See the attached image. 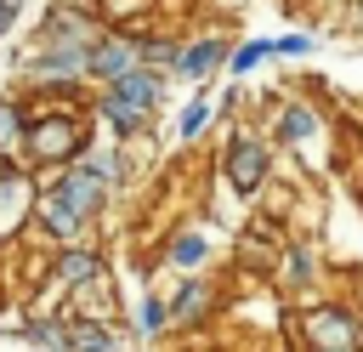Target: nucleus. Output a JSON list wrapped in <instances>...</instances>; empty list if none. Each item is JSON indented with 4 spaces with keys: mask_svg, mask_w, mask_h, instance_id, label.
Instances as JSON below:
<instances>
[{
    "mask_svg": "<svg viewBox=\"0 0 363 352\" xmlns=\"http://www.w3.org/2000/svg\"><path fill=\"white\" fill-rule=\"evenodd\" d=\"M23 131H28L23 108H17L11 97H0V148H23Z\"/></svg>",
    "mask_w": 363,
    "mask_h": 352,
    "instance_id": "15",
    "label": "nucleus"
},
{
    "mask_svg": "<svg viewBox=\"0 0 363 352\" xmlns=\"http://www.w3.org/2000/svg\"><path fill=\"white\" fill-rule=\"evenodd\" d=\"M85 45L91 40L45 34V51L28 62V79H40V85H74V79H85Z\"/></svg>",
    "mask_w": 363,
    "mask_h": 352,
    "instance_id": "1",
    "label": "nucleus"
},
{
    "mask_svg": "<svg viewBox=\"0 0 363 352\" xmlns=\"http://www.w3.org/2000/svg\"><path fill=\"white\" fill-rule=\"evenodd\" d=\"M221 62H227V40L221 34H199V40H187L176 51V74H187V79H210Z\"/></svg>",
    "mask_w": 363,
    "mask_h": 352,
    "instance_id": "7",
    "label": "nucleus"
},
{
    "mask_svg": "<svg viewBox=\"0 0 363 352\" xmlns=\"http://www.w3.org/2000/svg\"><path fill=\"white\" fill-rule=\"evenodd\" d=\"M289 278H295V284L312 278V250H289Z\"/></svg>",
    "mask_w": 363,
    "mask_h": 352,
    "instance_id": "20",
    "label": "nucleus"
},
{
    "mask_svg": "<svg viewBox=\"0 0 363 352\" xmlns=\"http://www.w3.org/2000/svg\"><path fill=\"white\" fill-rule=\"evenodd\" d=\"M96 114H102V125H108L113 136H136V131H142V114H130V108H119V102H108V97H96Z\"/></svg>",
    "mask_w": 363,
    "mask_h": 352,
    "instance_id": "14",
    "label": "nucleus"
},
{
    "mask_svg": "<svg viewBox=\"0 0 363 352\" xmlns=\"http://www.w3.org/2000/svg\"><path fill=\"white\" fill-rule=\"evenodd\" d=\"M102 273H108V267H102V255H96V250H85V244H74V238H68V250L57 255V284H62V290H85V284H91V278H102Z\"/></svg>",
    "mask_w": 363,
    "mask_h": 352,
    "instance_id": "9",
    "label": "nucleus"
},
{
    "mask_svg": "<svg viewBox=\"0 0 363 352\" xmlns=\"http://www.w3.org/2000/svg\"><path fill=\"white\" fill-rule=\"evenodd\" d=\"M102 97L147 119V114H153V108L164 102V74H159V68H147V62H136V68H125V74H113V79L102 85Z\"/></svg>",
    "mask_w": 363,
    "mask_h": 352,
    "instance_id": "2",
    "label": "nucleus"
},
{
    "mask_svg": "<svg viewBox=\"0 0 363 352\" xmlns=\"http://www.w3.org/2000/svg\"><path fill=\"white\" fill-rule=\"evenodd\" d=\"M210 125H216V102H210V97H193V102L182 108V119H176V136H182V142H199Z\"/></svg>",
    "mask_w": 363,
    "mask_h": 352,
    "instance_id": "12",
    "label": "nucleus"
},
{
    "mask_svg": "<svg viewBox=\"0 0 363 352\" xmlns=\"http://www.w3.org/2000/svg\"><path fill=\"white\" fill-rule=\"evenodd\" d=\"M142 57H136V40H125V34H102L96 28V40L85 45V74L91 79H113V74H125V68H136Z\"/></svg>",
    "mask_w": 363,
    "mask_h": 352,
    "instance_id": "5",
    "label": "nucleus"
},
{
    "mask_svg": "<svg viewBox=\"0 0 363 352\" xmlns=\"http://www.w3.org/2000/svg\"><path fill=\"white\" fill-rule=\"evenodd\" d=\"M210 312V284H199V278H187L176 295H170V318H182V324H199Z\"/></svg>",
    "mask_w": 363,
    "mask_h": 352,
    "instance_id": "11",
    "label": "nucleus"
},
{
    "mask_svg": "<svg viewBox=\"0 0 363 352\" xmlns=\"http://www.w3.org/2000/svg\"><path fill=\"white\" fill-rule=\"evenodd\" d=\"M68 346H113V329H96V324H68Z\"/></svg>",
    "mask_w": 363,
    "mask_h": 352,
    "instance_id": "19",
    "label": "nucleus"
},
{
    "mask_svg": "<svg viewBox=\"0 0 363 352\" xmlns=\"http://www.w3.org/2000/svg\"><path fill=\"white\" fill-rule=\"evenodd\" d=\"M176 51H182L176 40H147V45H136V57H142L147 68H159V74H164V68H176Z\"/></svg>",
    "mask_w": 363,
    "mask_h": 352,
    "instance_id": "17",
    "label": "nucleus"
},
{
    "mask_svg": "<svg viewBox=\"0 0 363 352\" xmlns=\"http://www.w3.org/2000/svg\"><path fill=\"white\" fill-rule=\"evenodd\" d=\"M267 170H272V153H267L261 136H233V142H227V182H233L238 193H255V187L267 182Z\"/></svg>",
    "mask_w": 363,
    "mask_h": 352,
    "instance_id": "4",
    "label": "nucleus"
},
{
    "mask_svg": "<svg viewBox=\"0 0 363 352\" xmlns=\"http://www.w3.org/2000/svg\"><path fill=\"white\" fill-rule=\"evenodd\" d=\"M136 324H142V335H164L170 329V301L164 295H147L142 312H136Z\"/></svg>",
    "mask_w": 363,
    "mask_h": 352,
    "instance_id": "16",
    "label": "nucleus"
},
{
    "mask_svg": "<svg viewBox=\"0 0 363 352\" xmlns=\"http://www.w3.org/2000/svg\"><path fill=\"white\" fill-rule=\"evenodd\" d=\"M306 341H312V346H363V329H357V318L340 312V307H312V312H306Z\"/></svg>",
    "mask_w": 363,
    "mask_h": 352,
    "instance_id": "6",
    "label": "nucleus"
},
{
    "mask_svg": "<svg viewBox=\"0 0 363 352\" xmlns=\"http://www.w3.org/2000/svg\"><path fill=\"white\" fill-rule=\"evenodd\" d=\"M272 57V40H238V45H227V68L233 74H250V68H261Z\"/></svg>",
    "mask_w": 363,
    "mask_h": 352,
    "instance_id": "13",
    "label": "nucleus"
},
{
    "mask_svg": "<svg viewBox=\"0 0 363 352\" xmlns=\"http://www.w3.org/2000/svg\"><path fill=\"white\" fill-rule=\"evenodd\" d=\"M210 255V238H204V227H187V233H176L170 238V267H182V273H199V261Z\"/></svg>",
    "mask_w": 363,
    "mask_h": 352,
    "instance_id": "10",
    "label": "nucleus"
},
{
    "mask_svg": "<svg viewBox=\"0 0 363 352\" xmlns=\"http://www.w3.org/2000/svg\"><path fill=\"white\" fill-rule=\"evenodd\" d=\"M318 51V40L306 34V28H295V34H278L272 40V57H312Z\"/></svg>",
    "mask_w": 363,
    "mask_h": 352,
    "instance_id": "18",
    "label": "nucleus"
},
{
    "mask_svg": "<svg viewBox=\"0 0 363 352\" xmlns=\"http://www.w3.org/2000/svg\"><path fill=\"white\" fill-rule=\"evenodd\" d=\"M272 131H278V142H289V148H306V142H318L323 119H318V108H312V102H284Z\"/></svg>",
    "mask_w": 363,
    "mask_h": 352,
    "instance_id": "8",
    "label": "nucleus"
},
{
    "mask_svg": "<svg viewBox=\"0 0 363 352\" xmlns=\"http://www.w3.org/2000/svg\"><path fill=\"white\" fill-rule=\"evenodd\" d=\"M85 136H79V119L74 114H51V119H34L28 131H23V148H28V159H68L74 148H79Z\"/></svg>",
    "mask_w": 363,
    "mask_h": 352,
    "instance_id": "3",
    "label": "nucleus"
},
{
    "mask_svg": "<svg viewBox=\"0 0 363 352\" xmlns=\"http://www.w3.org/2000/svg\"><path fill=\"white\" fill-rule=\"evenodd\" d=\"M357 28H363V0H357Z\"/></svg>",
    "mask_w": 363,
    "mask_h": 352,
    "instance_id": "21",
    "label": "nucleus"
}]
</instances>
